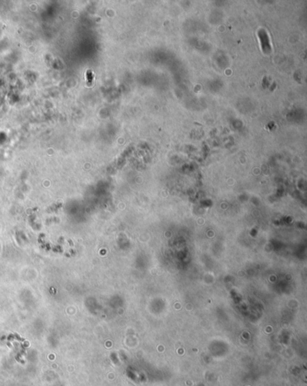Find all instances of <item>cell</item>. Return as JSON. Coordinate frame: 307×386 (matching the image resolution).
I'll use <instances>...</instances> for the list:
<instances>
[{
	"instance_id": "6da1fadb",
	"label": "cell",
	"mask_w": 307,
	"mask_h": 386,
	"mask_svg": "<svg viewBox=\"0 0 307 386\" xmlns=\"http://www.w3.org/2000/svg\"><path fill=\"white\" fill-rule=\"evenodd\" d=\"M258 35H259L260 40L261 47H262L263 52L265 53H269V52L271 51V44H270L269 35H268L267 32L264 29H260L258 33Z\"/></svg>"
}]
</instances>
